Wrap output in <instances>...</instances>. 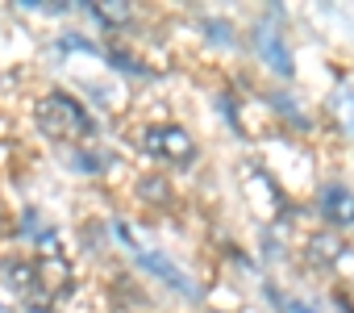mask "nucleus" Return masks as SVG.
Instances as JSON below:
<instances>
[{"label": "nucleus", "mask_w": 354, "mask_h": 313, "mask_svg": "<svg viewBox=\"0 0 354 313\" xmlns=\"http://www.w3.org/2000/svg\"><path fill=\"white\" fill-rule=\"evenodd\" d=\"M38 125H42V134L55 138V142H84V138L96 134L92 113H88L75 96H67V92H59V88L38 100Z\"/></svg>", "instance_id": "obj_1"}, {"label": "nucleus", "mask_w": 354, "mask_h": 313, "mask_svg": "<svg viewBox=\"0 0 354 313\" xmlns=\"http://www.w3.org/2000/svg\"><path fill=\"white\" fill-rule=\"evenodd\" d=\"M142 146L154 154V159H162V163H180L184 168V163L196 159V142H192V134L184 125H150Z\"/></svg>", "instance_id": "obj_2"}, {"label": "nucleus", "mask_w": 354, "mask_h": 313, "mask_svg": "<svg viewBox=\"0 0 354 313\" xmlns=\"http://www.w3.org/2000/svg\"><path fill=\"white\" fill-rule=\"evenodd\" d=\"M38 251H42V259H38V267H34V280H38V292L50 301V296L67 292V284H71V263L63 259L55 234H42V238H38Z\"/></svg>", "instance_id": "obj_3"}, {"label": "nucleus", "mask_w": 354, "mask_h": 313, "mask_svg": "<svg viewBox=\"0 0 354 313\" xmlns=\"http://www.w3.org/2000/svg\"><path fill=\"white\" fill-rule=\"evenodd\" d=\"M321 217L329 226H354V193L342 184H329L321 193Z\"/></svg>", "instance_id": "obj_4"}, {"label": "nucleus", "mask_w": 354, "mask_h": 313, "mask_svg": "<svg viewBox=\"0 0 354 313\" xmlns=\"http://www.w3.org/2000/svg\"><path fill=\"white\" fill-rule=\"evenodd\" d=\"M342 255H346V242H342L333 230L308 238V263H313V267H329V263H337Z\"/></svg>", "instance_id": "obj_5"}, {"label": "nucleus", "mask_w": 354, "mask_h": 313, "mask_svg": "<svg viewBox=\"0 0 354 313\" xmlns=\"http://www.w3.org/2000/svg\"><path fill=\"white\" fill-rule=\"evenodd\" d=\"M259 55L279 71V75H292V55H288V42L275 34V30H259Z\"/></svg>", "instance_id": "obj_6"}, {"label": "nucleus", "mask_w": 354, "mask_h": 313, "mask_svg": "<svg viewBox=\"0 0 354 313\" xmlns=\"http://www.w3.org/2000/svg\"><path fill=\"white\" fill-rule=\"evenodd\" d=\"M142 263H146V267H154V276H162L167 284H175L180 292L196 296V284H192V280H184V276H180V267H175L171 259H162V255H142Z\"/></svg>", "instance_id": "obj_7"}, {"label": "nucleus", "mask_w": 354, "mask_h": 313, "mask_svg": "<svg viewBox=\"0 0 354 313\" xmlns=\"http://www.w3.org/2000/svg\"><path fill=\"white\" fill-rule=\"evenodd\" d=\"M88 9L104 26H129V17H133V9L125 5V0H96V5H88Z\"/></svg>", "instance_id": "obj_8"}, {"label": "nucleus", "mask_w": 354, "mask_h": 313, "mask_svg": "<svg viewBox=\"0 0 354 313\" xmlns=\"http://www.w3.org/2000/svg\"><path fill=\"white\" fill-rule=\"evenodd\" d=\"M138 193H142L146 201H158V205L171 197V188H167V180H162V176H146V180L138 184Z\"/></svg>", "instance_id": "obj_9"}, {"label": "nucleus", "mask_w": 354, "mask_h": 313, "mask_svg": "<svg viewBox=\"0 0 354 313\" xmlns=\"http://www.w3.org/2000/svg\"><path fill=\"white\" fill-rule=\"evenodd\" d=\"M288 313H317V309H313V305H304V301H292V305H288Z\"/></svg>", "instance_id": "obj_10"}, {"label": "nucleus", "mask_w": 354, "mask_h": 313, "mask_svg": "<svg viewBox=\"0 0 354 313\" xmlns=\"http://www.w3.org/2000/svg\"><path fill=\"white\" fill-rule=\"evenodd\" d=\"M0 313H9V309H0Z\"/></svg>", "instance_id": "obj_11"}]
</instances>
